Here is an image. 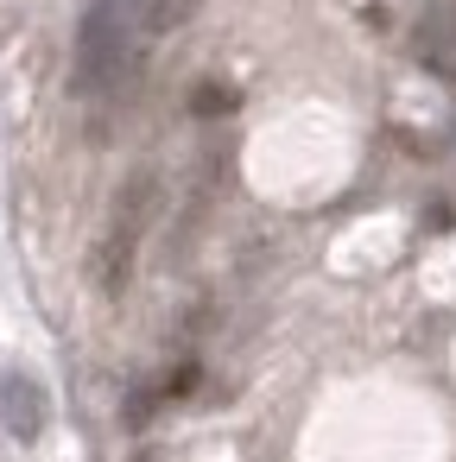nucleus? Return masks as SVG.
<instances>
[{
  "mask_svg": "<svg viewBox=\"0 0 456 462\" xmlns=\"http://www.w3.org/2000/svg\"><path fill=\"white\" fill-rule=\"evenodd\" d=\"M153 209H159V178H153V171H134L127 190H121V203H115V216H108L102 254H96V285H102L108 298L127 291V279H134V254H140V235H146Z\"/></svg>",
  "mask_w": 456,
  "mask_h": 462,
  "instance_id": "nucleus-1",
  "label": "nucleus"
},
{
  "mask_svg": "<svg viewBox=\"0 0 456 462\" xmlns=\"http://www.w3.org/2000/svg\"><path fill=\"white\" fill-rule=\"evenodd\" d=\"M0 424H7L20 443H39L45 437L51 405H45V386L33 374H7V380H0Z\"/></svg>",
  "mask_w": 456,
  "mask_h": 462,
  "instance_id": "nucleus-2",
  "label": "nucleus"
},
{
  "mask_svg": "<svg viewBox=\"0 0 456 462\" xmlns=\"http://www.w3.org/2000/svg\"><path fill=\"white\" fill-rule=\"evenodd\" d=\"M191 108H197V115H222V108H235V89H222V83H203Z\"/></svg>",
  "mask_w": 456,
  "mask_h": 462,
  "instance_id": "nucleus-3",
  "label": "nucleus"
}]
</instances>
